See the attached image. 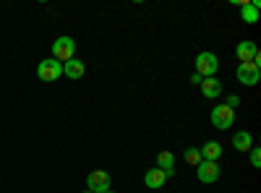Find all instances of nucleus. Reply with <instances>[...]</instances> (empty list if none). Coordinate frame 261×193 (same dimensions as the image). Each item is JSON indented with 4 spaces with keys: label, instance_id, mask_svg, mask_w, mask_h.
<instances>
[{
    "label": "nucleus",
    "instance_id": "nucleus-10",
    "mask_svg": "<svg viewBox=\"0 0 261 193\" xmlns=\"http://www.w3.org/2000/svg\"><path fill=\"white\" fill-rule=\"evenodd\" d=\"M144 183H146V188H151V190L162 188V185L167 183V175H165V170H160V167H151V170H146V175H144Z\"/></svg>",
    "mask_w": 261,
    "mask_h": 193
},
{
    "label": "nucleus",
    "instance_id": "nucleus-3",
    "mask_svg": "<svg viewBox=\"0 0 261 193\" xmlns=\"http://www.w3.org/2000/svg\"><path fill=\"white\" fill-rule=\"evenodd\" d=\"M235 123V110H230L227 104H217L212 110V125L220 128V131H227V128H232Z\"/></svg>",
    "mask_w": 261,
    "mask_h": 193
},
{
    "label": "nucleus",
    "instance_id": "nucleus-18",
    "mask_svg": "<svg viewBox=\"0 0 261 193\" xmlns=\"http://www.w3.org/2000/svg\"><path fill=\"white\" fill-rule=\"evenodd\" d=\"M238 104H241V97H238V94H230V97H227V107H230V110H235Z\"/></svg>",
    "mask_w": 261,
    "mask_h": 193
},
{
    "label": "nucleus",
    "instance_id": "nucleus-1",
    "mask_svg": "<svg viewBox=\"0 0 261 193\" xmlns=\"http://www.w3.org/2000/svg\"><path fill=\"white\" fill-rule=\"evenodd\" d=\"M53 58L58 63H68L71 58H76V39L73 37H58L53 42Z\"/></svg>",
    "mask_w": 261,
    "mask_h": 193
},
{
    "label": "nucleus",
    "instance_id": "nucleus-6",
    "mask_svg": "<svg viewBox=\"0 0 261 193\" xmlns=\"http://www.w3.org/2000/svg\"><path fill=\"white\" fill-rule=\"evenodd\" d=\"M110 173H105V170H94V173H89V178H86V190H92V193H105V190H110Z\"/></svg>",
    "mask_w": 261,
    "mask_h": 193
},
{
    "label": "nucleus",
    "instance_id": "nucleus-12",
    "mask_svg": "<svg viewBox=\"0 0 261 193\" xmlns=\"http://www.w3.org/2000/svg\"><path fill=\"white\" fill-rule=\"evenodd\" d=\"M199 154L206 162H217V159L222 157V144L220 141H206L204 146H199Z\"/></svg>",
    "mask_w": 261,
    "mask_h": 193
},
{
    "label": "nucleus",
    "instance_id": "nucleus-8",
    "mask_svg": "<svg viewBox=\"0 0 261 193\" xmlns=\"http://www.w3.org/2000/svg\"><path fill=\"white\" fill-rule=\"evenodd\" d=\"M196 178H199L201 183H214V180H220V164L201 159L199 164H196Z\"/></svg>",
    "mask_w": 261,
    "mask_h": 193
},
{
    "label": "nucleus",
    "instance_id": "nucleus-9",
    "mask_svg": "<svg viewBox=\"0 0 261 193\" xmlns=\"http://www.w3.org/2000/svg\"><path fill=\"white\" fill-rule=\"evenodd\" d=\"M199 87H201V94H204L206 99H217V97L222 94V81L214 78V76H212V78H201Z\"/></svg>",
    "mask_w": 261,
    "mask_h": 193
},
{
    "label": "nucleus",
    "instance_id": "nucleus-16",
    "mask_svg": "<svg viewBox=\"0 0 261 193\" xmlns=\"http://www.w3.org/2000/svg\"><path fill=\"white\" fill-rule=\"evenodd\" d=\"M186 162H188V164H193V167H196V164L201 162V154H199V146H191V149H186Z\"/></svg>",
    "mask_w": 261,
    "mask_h": 193
},
{
    "label": "nucleus",
    "instance_id": "nucleus-17",
    "mask_svg": "<svg viewBox=\"0 0 261 193\" xmlns=\"http://www.w3.org/2000/svg\"><path fill=\"white\" fill-rule=\"evenodd\" d=\"M251 164H253V167H261V152H258L256 146L251 149Z\"/></svg>",
    "mask_w": 261,
    "mask_h": 193
},
{
    "label": "nucleus",
    "instance_id": "nucleus-14",
    "mask_svg": "<svg viewBox=\"0 0 261 193\" xmlns=\"http://www.w3.org/2000/svg\"><path fill=\"white\" fill-rule=\"evenodd\" d=\"M157 167L165 170L167 178H172V175H175V154H172V152H160L157 154Z\"/></svg>",
    "mask_w": 261,
    "mask_h": 193
},
{
    "label": "nucleus",
    "instance_id": "nucleus-20",
    "mask_svg": "<svg viewBox=\"0 0 261 193\" xmlns=\"http://www.w3.org/2000/svg\"><path fill=\"white\" fill-rule=\"evenodd\" d=\"M105 193H115V190H105Z\"/></svg>",
    "mask_w": 261,
    "mask_h": 193
},
{
    "label": "nucleus",
    "instance_id": "nucleus-7",
    "mask_svg": "<svg viewBox=\"0 0 261 193\" xmlns=\"http://www.w3.org/2000/svg\"><path fill=\"white\" fill-rule=\"evenodd\" d=\"M235 55H238V60L241 63H261V55H258V47H256V42L253 39H246V42H241V45L235 47Z\"/></svg>",
    "mask_w": 261,
    "mask_h": 193
},
{
    "label": "nucleus",
    "instance_id": "nucleus-13",
    "mask_svg": "<svg viewBox=\"0 0 261 193\" xmlns=\"http://www.w3.org/2000/svg\"><path fill=\"white\" fill-rule=\"evenodd\" d=\"M258 8H261L258 0H253V3L241 0V18L246 21V24H256V21H258Z\"/></svg>",
    "mask_w": 261,
    "mask_h": 193
},
{
    "label": "nucleus",
    "instance_id": "nucleus-5",
    "mask_svg": "<svg viewBox=\"0 0 261 193\" xmlns=\"http://www.w3.org/2000/svg\"><path fill=\"white\" fill-rule=\"evenodd\" d=\"M235 76H238V81H241L243 87H256L258 78H261V68L256 66V63H241L238 71H235Z\"/></svg>",
    "mask_w": 261,
    "mask_h": 193
},
{
    "label": "nucleus",
    "instance_id": "nucleus-11",
    "mask_svg": "<svg viewBox=\"0 0 261 193\" xmlns=\"http://www.w3.org/2000/svg\"><path fill=\"white\" fill-rule=\"evenodd\" d=\"M84 73H86V66L79 58H71L68 63H63V76H68L71 81H79Z\"/></svg>",
    "mask_w": 261,
    "mask_h": 193
},
{
    "label": "nucleus",
    "instance_id": "nucleus-4",
    "mask_svg": "<svg viewBox=\"0 0 261 193\" xmlns=\"http://www.w3.org/2000/svg\"><path fill=\"white\" fill-rule=\"evenodd\" d=\"M37 76L42 78V81H58L60 76H63V63H58L55 58H47V60H42L39 66H37Z\"/></svg>",
    "mask_w": 261,
    "mask_h": 193
},
{
    "label": "nucleus",
    "instance_id": "nucleus-19",
    "mask_svg": "<svg viewBox=\"0 0 261 193\" xmlns=\"http://www.w3.org/2000/svg\"><path fill=\"white\" fill-rule=\"evenodd\" d=\"M81 193H92V190H81Z\"/></svg>",
    "mask_w": 261,
    "mask_h": 193
},
{
    "label": "nucleus",
    "instance_id": "nucleus-15",
    "mask_svg": "<svg viewBox=\"0 0 261 193\" xmlns=\"http://www.w3.org/2000/svg\"><path fill=\"white\" fill-rule=\"evenodd\" d=\"M232 146L238 149V152H251V149H253L251 133H248V131H238V133L232 136Z\"/></svg>",
    "mask_w": 261,
    "mask_h": 193
},
{
    "label": "nucleus",
    "instance_id": "nucleus-2",
    "mask_svg": "<svg viewBox=\"0 0 261 193\" xmlns=\"http://www.w3.org/2000/svg\"><path fill=\"white\" fill-rule=\"evenodd\" d=\"M220 68V63H217V55L214 52H199L196 55V73L201 78H212Z\"/></svg>",
    "mask_w": 261,
    "mask_h": 193
}]
</instances>
